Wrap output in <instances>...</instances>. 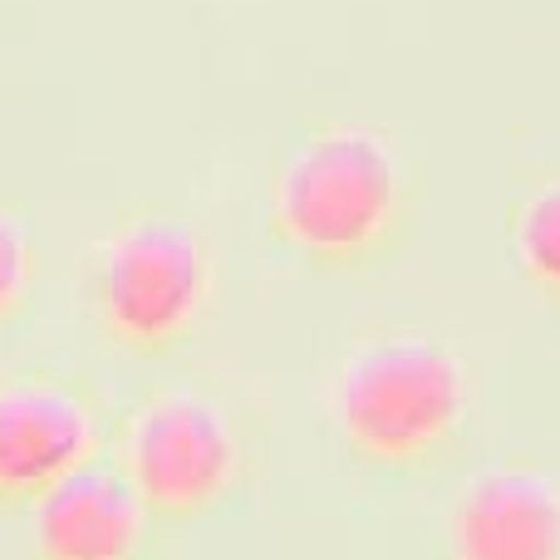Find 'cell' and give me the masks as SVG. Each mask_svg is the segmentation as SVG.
Wrapping results in <instances>:
<instances>
[{
	"instance_id": "cell-1",
	"label": "cell",
	"mask_w": 560,
	"mask_h": 560,
	"mask_svg": "<svg viewBox=\"0 0 560 560\" xmlns=\"http://www.w3.org/2000/svg\"><path fill=\"white\" fill-rule=\"evenodd\" d=\"M408 173L384 133L329 124L305 133L276 167L271 232L310 271H359L398 242Z\"/></svg>"
},
{
	"instance_id": "cell-2",
	"label": "cell",
	"mask_w": 560,
	"mask_h": 560,
	"mask_svg": "<svg viewBox=\"0 0 560 560\" xmlns=\"http://www.w3.org/2000/svg\"><path fill=\"white\" fill-rule=\"evenodd\" d=\"M222 290L217 246L167 207L124 212L84 256L94 335L128 359H167L192 345Z\"/></svg>"
},
{
	"instance_id": "cell-3",
	"label": "cell",
	"mask_w": 560,
	"mask_h": 560,
	"mask_svg": "<svg viewBox=\"0 0 560 560\" xmlns=\"http://www.w3.org/2000/svg\"><path fill=\"white\" fill-rule=\"evenodd\" d=\"M467 369L447 345L394 335L354 349L329 388L345 447L369 467H428L467 428Z\"/></svg>"
},
{
	"instance_id": "cell-4",
	"label": "cell",
	"mask_w": 560,
	"mask_h": 560,
	"mask_svg": "<svg viewBox=\"0 0 560 560\" xmlns=\"http://www.w3.org/2000/svg\"><path fill=\"white\" fill-rule=\"evenodd\" d=\"M124 472L153 522H192L242 487L246 433L207 388H158L124 423Z\"/></svg>"
},
{
	"instance_id": "cell-5",
	"label": "cell",
	"mask_w": 560,
	"mask_h": 560,
	"mask_svg": "<svg viewBox=\"0 0 560 560\" xmlns=\"http://www.w3.org/2000/svg\"><path fill=\"white\" fill-rule=\"evenodd\" d=\"M104 453V408L79 378H0V506H30L49 482Z\"/></svg>"
},
{
	"instance_id": "cell-6",
	"label": "cell",
	"mask_w": 560,
	"mask_h": 560,
	"mask_svg": "<svg viewBox=\"0 0 560 560\" xmlns=\"http://www.w3.org/2000/svg\"><path fill=\"white\" fill-rule=\"evenodd\" d=\"M30 516V560H138L148 541V506L128 482L124 463H98L49 482Z\"/></svg>"
},
{
	"instance_id": "cell-7",
	"label": "cell",
	"mask_w": 560,
	"mask_h": 560,
	"mask_svg": "<svg viewBox=\"0 0 560 560\" xmlns=\"http://www.w3.org/2000/svg\"><path fill=\"white\" fill-rule=\"evenodd\" d=\"M453 560H560V482L541 467H487L457 492Z\"/></svg>"
},
{
	"instance_id": "cell-8",
	"label": "cell",
	"mask_w": 560,
	"mask_h": 560,
	"mask_svg": "<svg viewBox=\"0 0 560 560\" xmlns=\"http://www.w3.org/2000/svg\"><path fill=\"white\" fill-rule=\"evenodd\" d=\"M512 246H516V266L526 271V280H536L541 290L560 295V183L536 187L516 207Z\"/></svg>"
},
{
	"instance_id": "cell-9",
	"label": "cell",
	"mask_w": 560,
	"mask_h": 560,
	"mask_svg": "<svg viewBox=\"0 0 560 560\" xmlns=\"http://www.w3.org/2000/svg\"><path fill=\"white\" fill-rule=\"evenodd\" d=\"M30 285H35V242L30 226L10 207H0V325L25 310Z\"/></svg>"
}]
</instances>
